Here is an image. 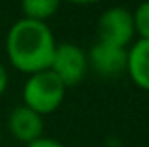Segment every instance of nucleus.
<instances>
[{
  "mask_svg": "<svg viewBox=\"0 0 149 147\" xmlns=\"http://www.w3.org/2000/svg\"><path fill=\"white\" fill-rule=\"evenodd\" d=\"M64 83L51 70L32 74L23 85V104L42 117L57 111L64 100Z\"/></svg>",
  "mask_w": 149,
  "mask_h": 147,
  "instance_id": "f03ea898",
  "label": "nucleus"
},
{
  "mask_svg": "<svg viewBox=\"0 0 149 147\" xmlns=\"http://www.w3.org/2000/svg\"><path fill=\"white\" fill-rule=\"evenodd\" d=\"M61 8V0H21V10L26 19L45 23L57 13Z\"/></svg>",
  "mask_w": 149,
  "mask_h": 147,
  "instance_id": "6e6552de",
  "label": "nucleus"
},
{
  "mask_svg": "<svg viewBox=\"0 0 149 147\" xmlns=\"http://www.w3.org/2000/svg\"><path fill=\"white\" fill-rule=\"evenodd\" d=\"M132 21L138 40H149V0L138 4V8L132 11Z\"/></svg>",
  "mask_w": 149,
  "mask_h": 147,
  "instance_id": "1a4fd4ad",
  "label": "nucleus"
},
{
  "mask_svg": "<svg viewBox=\"0 0 149 147\" xmlns=\"http://www.w3.org/2000/svg\"><path fill=\"white\" fill-rule=\"evenodd\" d=\"M127 74L136 87L149 92V40H138L128 47Z\"/></svg>",
  "mask_w": 149,
  "mask_h": 147,
  "instance_id": "0eeeda50",
  "label": "nucleus"
},
{
  "mask_svg": "<svg viewBox=\"0 0 149 147\" xmlns=\"http://www.w3.org/2000/svg\"><path fill=\"white\" fill-rule=\"evenodd\" d=\"M127 59H128V47H119L106 42H98L91 45L87 55V62L98 76L113 77L127 72Z\"/></svg>",
  "mask_w": 149,
  "mask_h": 147,
  "instance_id": "39448f33",
  "label": "nucleus"
},
{
  "mask_svg": "<svg viewBox=\"0 0 149 147\" xmlns=\"http://www.w3.org/2000/svg\"><path fill=\"white\" fill-rule=\"evenodd\" d=\"M26 147H64V145H62L61 141L53 140V138H45V136H42V138H38L36 141L29 144Z\"/></svg>",
  "mask_w": 149,
  "mask_h": 147,
  "instance_id": "9d476101",
  "label": "nucleus"
},
{
  "mask_svg": "<svg viewBox=\"0 0 149 147\" xmlns=\"http://www.w3.org/2000/svg\"><path fill=\"white\" fill-rule=\"evenodd\" d=\"M8 130L17 141L29 145L44 136V117L25 104L15 106L8 115Z\"/></svg>",
  "mask_w": 149,
  "mask_h": 147,
  "instance_id": "423d86ee",
  "label": "nucleus"
},
{
  "mask_svg": "<svg viewBox=\"0 0 149 147\" xmlns=\"http://www.w3.org/2000/svg\"><path fill=\"white\" fill-rule=\"evenodd\" d=\"M68 2L76 4V6H93V4L100 2V0H68Z\"/></svg>",
  "mask_w": 149,
  "mask_h": 147,
  "instance_id": "f8f14e48",
  "label": "nucleus"
},
{
  "mask_svg": "<svg viewBox=\"0 0 149 147\" xmlns=\"http://www.w3.org/2000/svg\"><path fill=\"white\" fill-rule=\"evenodd\" d=\"M98 42H106L119 47H130L134 34V21H132V11L123 6H113L102 11L98 23Z\"/></svg>",
  "mask_w": 149,
  "mask_h": 147,
  "instance_id": "20e7f679",
  "label": "nucleus"
},
{
  "mask_svg": "<svg viewBox=\"0 0 149 147\" xmlns=\"http://www.w3.org/2000/svg\"><path fill=\"white\" fill-rule=\"evenodd\" d=\"M6 89H8V72L4 68V64L0 62V96L6 92Z\"/></svg>",
  "mask_w": 149,
  "mask_h": 147,
  "instance_id": "9b49d317",
  "label": "nucleus"
},
{
  "mask_svg": "<svg viewBox=\"0 0 149 147\" xmlns=\"http://www.w3.org/2000/svg\"><path fill=\"white\" fill-rule=\"evenodd\" d=\"M0 144H2V134H0Z\"/></svg>",
  "mask_w": 149,
  "mask_h": 147,
  "instance_id": "ddd939ff",
  "label": "nucleus"
},
{
  "mask_svg": "<svg viewBox=\"0 0 149 147\" xmlns=\"http://www.w3.org/2000/svg\"><path fill=\"white\" fill-rule=\"evenodd\" d=\"M87 53L83 47H79L77 44H72V42L57 44L49 70L64 83L66 89L79 85L87 74Z\"/></svg>",
  "mask_w": 149,
  "mask_h": 147,
  "instance_id": "7ed1b4c3",
  "label": "nucleus"
},
{
  "mask_svg": "<svg viewBox=\"0 0 149 147\" xmlns=\"http://www.w3.org/2000/svg\"><path fill=\"white\" fill-rule=\"evenodd\" d=\"M57 47L55 36L47 23L34 19H19L6 34V55L15 70L23 74H38L49 70Z\"/></svg>",
  "mask_w": 149,
  "mask_h": 147,
  "instance_id": "f257e3e1",
  "label": "nucleus"
}]
</instances>
